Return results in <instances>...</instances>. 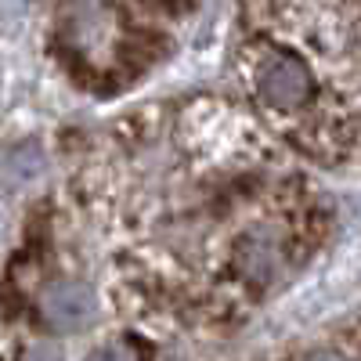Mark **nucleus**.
Segmentation results:
<instances>
[{"instance_id":"1","label":"nucleus","mask_w":361,"mask_h":361,"mask_svg":"<svg viewBox=\"0 0 361 361\" xmlns=\"http://www.w3.org/2000/svg\"><path fill=\"white\" fill-rule=\"evenodd\" d=\"M69 206L105 246V300L152 340H228L333 231L304 159L243 102L130 109L83 145Z\"/></svg>"},{"instance_id":"2","label":"nucleus","mask_w":361,"mask_h":361,"mask_svg":"<svg viewBox=\"0 0 361 361\" xmlns=\"http://www.w3.org/2000/svg\"><path fill=\"white\" fill-rule=\"evenodd\" d=\"M238 98L304 163L361 166V0H238Z\"/></svg>"},{"instance_id":"3","label":"nucleus","mask_w":361,"mask_h":361,"mask_svg":"<svg viewBox=\"0 0 361 361\" xmlns=\"http://www.w3.org/2000/svg\"><path fill=\"white\" fill-rule=\"evenodd\" d=\"M44 51L76 90L119 98L173 54L199 0H37Z\"/></svg>"}]
</instances>
